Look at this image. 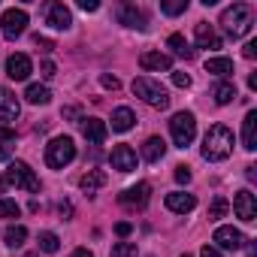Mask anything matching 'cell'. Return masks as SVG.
<instances>
[{"label": "cell", "mask_w": 257, "mask_h": 257, "mask_svg": "<svg viewBox=\"0 0 257 257\" xmlns=\"http://www.w3.org/2000/svg\"><path fill=\"white\" fill-rule=\"evenodd\" d=\"M233 152V134L224 124H212L209 134L203 137V158L206 161H227Z\"/></svg>", "instance_id": "cell-1"}, {"label": "cell", "mask_w": 257, "mask_h": 257, "mask_svg": "<svg viewBox=\"0 0 257 257\" xmlns=\"http://www.w3.org/2000/svg\"><path fill=\"white\" fill-rule=\"evenodd\" d=\"M221 25H224V31H227L233 40H239V37H245V34L251 31L254 19H251V10H248L245 4H233V7H227V10H224Z\"/></svg>", "instance_id": "cell-2"}, {"label": "cell", "mask_w": 257, "mask_h": 257, "mask_svg": "<svg viewBox=\"0 0 257 257\" xmlns=\"http://www.w3.org/2000/svg\"><path fill=\"white\" fill-rule=\"evenodd\" d=\"M134 94L140 97V100H146L149 106H155V109H167L170 106V94H167V88L161 85V82H155V79H149V76H140V79H134Z\"/></svg>", "instance_id": "cell-3"}, {"label": "cell", "mask_w": 257, "mask_h": 257, "mask_svg": "<svg viewBox=\"0 0 257 257\" xmlns=\"http://www.w3.org/2000/svg\"><path fill=\"white\" fill-rule=\"evenodd\" d=\"M76 158V143L70 137H55L49 146H46V164L52 170H64L70 161Z\"/></svg>", "instance_id": "cell-4"}, {"label": "cell", "mask_w": 257, "mask_h": 257, "mask_svg": "<svg viewBox=\"0 0 257 257\" xmlns=\"http://www.w3.org/2000/svg\"><path fill=\"white\" fill-rule=\"evenodd\" d=\"M170 134H173V143L179 149H188L194 143V137H197V121H194V115L191 112H176L173 121H170Z\"/></svg>", "instance_id": "cell-5"}, {"label": "cell", "mask_w": 257, "mask_h": 257, "mask_svg": "<svg viewBox=\"0 0 257 257\" xmlns=\"http://www.w3.org/2000/svg\"><path fill=\"white\" fill-rule=\"evenodd\" d=\"M7 185H16V188H25V191H31V194H37L40 191V179L34 176V170L25 164V161H13L10 167H7Z\"/></svg>", "instance_id": "cell-6"}, {"label": "cell", "mask_w": 257, "mask_h": 257, "mask_svg": "<svg viewBox=\"0 0 257 257\" xmlns=\"http://www.w3.org/2000/svg\"><path fill=\"white\" fill-rule=\"evenodd\" d=\"M0 25H4V34H7L10 40H16V37H22V34H25V28H28V13L13 7V10H7V13H4Z\"/></svg>", "instance_id": "cell-7"}, {"label": "cell", "mask_w": 257, "mask_h": 257, "mask_svg": "<svg viewBox=\"0 0 257 257\" xmlns=\"http://www.w3.org/2000/svg\"><path fill=\"white\" fill-rule=\"evenodd\" d=\"M109 161H112V170H118V173H134L137 170V152L131 146H115Z\"/></svg>", "instance_id": "cell-8"}, {"label": "cell", "mask_w": 257, "mask_h": 257, "mask_svg": "<svg viewBox=\"0 0 257 257\" xmlns=\"http://www.w3.org/2000/svg\"><path fill=\"white\" fill-rule=\"evenodd\" d=\"M149 197H152V188H149L146 182H140V185H134V188H127L118 200H121V206H131V209H146Z\"/></svg>", "instance_id": "cell-9"}, {"label": "cell", "mask_w": 257, "mask_h": 257, "mask_svg": "<svg viewBox=\"0 0 257 257\" xmlns=\"http://www.w3.org/2000/svg\"><path fill=\"white\" fill-rule=\"evenodd\" d=\"M46 22H49V28H55V31H70L73 16H70V10H67L64 4H46Z\"/></svg>", "instance_id": "cell-10"}, {"label": "cell", "mask_w": 257, "mask_h": 257, "mask_svg": "<svg viewBox=\"0 0 257 257\" xmlns=\"http://www.w3.org/2000/svg\"><path fill=\"white\" fill-rule=\"evenodd\" d=\"M233 212H236V218H242V221H254V218H257V200H254V194H251V191H239V194L233 197Z\"/></svg>", "instance_id": "cell-11"}, {"label": "cell", "mask_w": 257, "mask_h": 257, "mask_svg": "<svg viewBox=\"0 0 257 257\" xmlns=\"http://www.w3.org/2000/svg\"><path fill=\"white\" fill-rule=\"evenodd\" d=\"M19 112H22L19 97L10 88H0V121H4V127H10V121H16Z\"/></svg>", "instance_id": "cell-12"}, {"label": "cell", "mask_w": 257, "mask_h": 257, "mask_svg": "<svg viewBox=\"0 0 257 257\" xmlns=\"http://www.w3.org/2000/svg\"><path fill=\"white\" fill-rule=\"evenodd\" d=\"M82 134H85L88 143L103 146V143H106V134H109V127H106V121H100V118H82Z\"/></svg>", "instance_id": "cell-13"}, {"label": "cell", "mask_w": 257, "mask_h": 257, "mask_svg": "<svg viewBox=\"0 0 257 257\" xmlns=\"http://www.w3.org/2000/svg\"><path fill=\"white\" fill-rule=\"evenodd\" d=\"M31 58L28 55H10V61H7V76L13 79V82H25L28 76H31Z\"/></svg>", "instance_id": "cell-14"}, {"label": "cell", "mask_w": 257, "mask_h": 257, "mask_svg": "<svg viewBox=\"0 0 257 257\" xmlns=\"http://www.w3.org/2000/svg\"><path fill=\"white\" fill-rule=\"evenodd\" d=\"M118 19H121V25H127V28H137V31H146V13L143 10H137L134 4H124L121 10H118Z\"/></svg>", "instance_id": "cell-15"}, {"label": "cell", "mask_w": 257, "mask_h": 257, "mask_svg": "<svg viewBox=\"0 0 257 257\" xmlns=\"http://www.w3.org/2000/svg\"><path fill=\"white\" fill-rule=\"evenodd\" d=\"M221 248H230V251H236V248H242V242H245V236L236 230V227H218L215 230V236H212Z\"/></svg>", "instance_id": "cell-16"}, {"label": "cell", "mask_w": 257, "mask_h": 257, "mask_svg": "<svg viewBox=\"0 0 257 257\" xmlns=\"http://www.w3.org/2000/svg\"><path fill=\"white\" fill-rule=\"evenodd\" d=\"M140 67H143V70H152V73H161V70L167 73V70L173 67V61H170L167 55H161V52H143V55H140Z\"/></svg>", "instance_id": "cell-17"}, {"label": "cell", "mask_w": 257, "mask_h": 257, "mask_svg": "<svg viewBox=\"0 0 257 257\" xmlns=\"http://www.w3.org/2000/svg\"><path fill=\"white\" fill-rule=\"evenodd\" d=\"M194 206H197L194 194H185V191H173V194H167V209H170V212L185 215V212H191Z\"/></svg>", "instance_id": "cell-18"}, {"label": "cell", "mask_w": 257, "mask_h": 257, "mask_svg": "<svg viewBox=\"0 0 257 257\" xmlns=\"http://www.w3.org/2000/svg\"><path fill=\"white\" fill-rule=\"evenodd\" d=\"M194 37H197V46H200V49H221L218 34H215L212 25H206V22H200V25L194 28Z\"/></svg>", "instance_id": "cell-19"}, {"label": "cell", "mask_w": 257, "mask_h": 257, "mask_svg": "<svg viewBox=\"0 0 257 257\" xmlns=\"http://www.w3.org/2000/svg\"><path fill=\"white\" fill-rule=\"evenodd\" d=\"M103 185H106V173H103V170H88V173L79 179V188H82L88 197H94Z\"/></svg>", "instance_id": "cell-20"}, {"label": "cell", "mask_w": 257, "mask_h": 257, "mask_svg": "<svg viewBox=\"0 0 257 257\" xmlns=\"http://www.w3.org/2000/svg\"><path fill=\"white\" fill-rule=\"evenodd\" d=\"M242 143H245L248 152L257 149V112H254V109H251V112L245 115V121H242Z\"/></svg>", "instance_id": "cell-21"}, {"label": "cell", "mask_w": 257, "mask_h": 257, "mask_svg": "<svg viewBox=\"0 0 257 257\" xmlns=\"http://www.w3.org/2000/svg\"><path fill=\"white\" fill-rule=\"evenodd\" d=\"M134 121H137L134 109H127V106H118V109L112 112V131L124 134V131H131V127H134Z\"/></svg>", "instance_id": "cell-22"}, {"label": "cell", "mask_w": 257, "mask_h": 257, "mask_svg": "<svg viewBox=\"0 0 257 257\" xmlns=\"http://www.w3.org/2000/svg\"><path fill=\"white\" fill-rule=\"evenodd\" d=\"M164 155H167V143H164L161 137H149L146 146H143V158H146L149 164H158Z\"/></svg>", "instance_id": "cell-23"}, {"label": "cell", "mask_w": 257, "mask_h": 257, "mask_svg": "<svg viewBox=\"0 0 257 257\" xmlns=\"http://www.w3.org/2000/svg\"><path fill=\"white\" fill-rule=\"evenodd\" d=\"M212 97H215L218 106H227V103L236 100V85H233V82H218V85L212 88Z\"/></svg>", "instance_id": "cell-24"}, {"label": "cell", "mask_w": 257, "mask_h": 257, "mask_svg": "<svg viewBox=\"0 0 257 257\" xmlns=\"http://www.w3.org/2000/svg\"><path fill=\"white\" fill-rule=\"evenodd\" d=\"M25 100H28V103H34V106H46V103L52 100V91H49L46 85H28Z\"/></svg>", "instance_id": "cell-25"}, {"label": "cell", "mask_w": 257, "mask_h": 257, "mask_svg": "<svg viewBox=\"0 0 257 257\" xmlns=\"http://www.w3.org/2000/svg\"><path fill=\"white\" fill-rule=\"evenodd\" d=\"M167 43H170V49H173L179 58H185V61H191V58H194V49L188 46V40H185L182 34H170V40H167Z\"/></svg>", "instance_id": "cell-26"}, {"label": "cell", "mask_w": 257, "mask_h": 257, "mask_svg": "<svg viewBox=\"0 0 257 257\" xmlns=\"http://www.w3.org/2000/svg\"><path fill=\"white\" fill-rule=\"evenodd\" d=\"M206 73L230 76V73H233V61H230V58H209V61H206Z\"/></svg>", "instance_id": "cell-27"}, {"label": "cell", "mask_w": 257, "mask_h": 257, "mask_svg": "<svg viewBox=\"0 0 257 257\" xmlns=\"http://www.w3.org/2000/svg\"><path fill=\"white\" fill-rule=\"evenodd\" d=\"M4 239H7V245H10V248H19V245L28 239V230H25L22 224H10V227L4 230Z\"/></svg>", "instance_id": "cell-28"}, {"label": "cell", "mask_w": 257, "mask_h": 257, "mask_svg": "<svg viewBox=\"0 0 257 257\" xmlns=\"http://www.w3.org/2000/svg\"><path fill=\"white\" fill-rule=\"evenodd\" d=\"M40 248H43L46 254H55V251L61 248V239H58L52 230H43V233H40Z\"/></svg>", "instance_id": "cell-29"}, {"label": "cell", "mask_w": 257, "mask_h": 257, "mask_svg": "<svg viewBox=\"0 0 257 257\" xmlns=\"http://www.w3.org/2000/svg\"><path fill=\"white\" fill-rule=\"evenodd\" d=\"M188 10V0H161V13L167 16H182Z\"/></svg>", "instance_id": "cell-30"}, {"label": "cell", "mask_w": 257, "mask_h": 257, "mask_svg": "<svg viewBox=\"0 0 257 257\" xmlns=\"http://www.w3.org/2000/svg\"><path fill=\"white\" fill-rule=\"evenodd\" d=\"M227 209H230V203H227L224 197H215V200H212V206H209V221L224 218V215H227Z\"/></svg>", "instance_id": "cell-31"}, {"label": "cell", "mask_w": 257, "mask_h": 257, "mask_svg": "<svg viewBox=\"0 0 257 257\" xmlns=\"http://www.w3.org/2000/svg\"><path fill=\"white\" fill-rule=\"evenodd\" d=\"M112 257H140L137 242H118V245H112Z\"/></svg>", "instance_id": "cell-32"}, {"label": "cell", "mask_w": 257, "mask_h": 257, "mask_svg": "<svg viewBox=\"0 0 257 257\" xmlns=\"http://www.w3.org/2000/svg\"><path fill=\"white\" fill-rule=\"evenodd\" d=\"M19 203L16 200H0V218H19Z\"/></svg>", "instance_id": "cell-33"}, {"label": "cell", "mask_w": 257, "mask_h": 257, "mask_svg": "<svg viewBox=\"0 0 257 257\" xmlns=\"http://www.w3.org/2000/svg\"><path fill=\"white\" fill-rule=\"evenodd\" d=\"M173 85L176 88H188L191 85V76L188 73H173Z\"/></svg>", "instance_id": "cell-34"}, {"label": "cell", "mask_w": 257, "mask_h": 257, "mask_svg": "<svg viewBox=\"0 0 257 257\" xmlns=\"http://www.w3.org/2000/svg\"><path fill=\"white\" fill-rule=\"evenodd\" d=\"M176 182L179 185H188L191 182V170L188 167H176Z\"/></svg>", "instance_id": "cell-35"}, {"label": "cell", "mask_w": 257, "mask_h": 257, "mask_svg": "<svg viewBox=\"0 0 257 257\" xmlns=\"http://www.w3.org/2000/svg\"><path fill=\"white\" fill-rule=\"evenodd\" d=\"M16 140V131H13V127H4V124H0V143H13Z\"/></svg>", "instance_id": "cell-36"}, {"label": "cell", "mask_w": 257, "mask_h": 257, "mask_svg": "<svg viewBox=\"0 0 257 257\" xmlns=\"http://www.w3.org/2000/svg\"><path fill=\"white\" fill-rule=\"evenodd\" d=\"M79 7H82L85 13H97V10H100V4H97V0H79Z\"/></svg>", "instance_id": "cell-37"}, {"label": "cell", "mask_w": 257, "mask_h": 257, "mask_svg": "<svg viewBox=\"0 0 257 257\" xmlns=\"http://www.w3.org/2000/svg\"><path fill=\"white\" fill-rule=\"evenodd\" d=\"M40 73H43V79H52V76H55V64H52V61H43Z\"/></svg>", "instance_id": "cell-38"}, {"label": "cell", "mask_w": 257, "mask_h": 257, "mask_svg": "<svg viewBox=\"0 0 257 257\" xmlns=\"http://www.w3.org/2000/svg\"><path fill=\"white\" fill-rule=\"evenodd\" d=\"M100 82H103V88H112V91H118V85H121L115 76H100Z\"/></svg>", "instance_id": "cell-39"}, {"label": "cell", "mask_w": 257, "mask_h": 257, "mask_svg": "<svg viewBox=\"0 0 257 257\" xmlns=\"http://www.w3.org/2000/svg\"><path fill=\"white\" fill-rule=\"evenodd\" d=\"M245 58H257V40L245 43Z\"/></svg>", "instance_id": "cell-40"}, {"label": "cell", "mask_w": 257, "mask_h": 257, "mask_svg": "<svg viewBox=\"0 0 257 257\" xmlns=\"http://www.w3.org/2000/svg\"><path fill=\"white\" fill-rule=\"evenodd\" d=\"M200 257H221V251H218V248H212V245H203Z\"/></svg>", "instance_id": "cell-41"}, {"label": "cell", "mask_w": 257, "mask_h": 257, "mask_svg": "<svg viewBox=\"0 0 257 257\" xmlns=\"http://www.w3.org/2000/svg\"><path fill=\"white\" fill-rule=\"evenodd\" d=\"M131 230H134V227H131V224H127V221H121V224H115V233H118V236H127V233H131Z\"/></svg>", "instance_id": "cell-42"}, {"label": "cell", "mask_w": 257, "mask_h": 257, "mask_svg": "<svg viewBox=\"0 0 257 257\" xmlns=\"http://www.w3.org/2000/svg\"><path fill=\"white\" fill-rule=\"evenodd\" d=\"M34 43H37V46H40V49H43V52H52V49H55V46H52V43H49V40H46V37H37V40H34Z\"/></svg>", "instance_id": "cell-43"}, {"label": "cell", "mask_w": 257, "mask_h": 257, "mask_svg": "<svg viewBox=\"0 0 257 257\" xmlns=\"http://www.w3.org/2000/svg\"><path fill=\"white\" fill-rule=\"evenodd\" d=\"M64 118H79V106H67L64 109Z\"/></svg>", "instance_id": "cell-44"}, {"label": "cell", "mask_w": 257, "mask_h": 257, "mask_svg": "<svg viewBox=\"0 0 257 257\" xmlns=\"http://www.w3.org/2000/svg\"><path fill=\"white\" fill-rule=\"evenodd\" d=\"M70 257H94V254H91V251H88V248H76V251H73V254H70Z\"/></svg>", "instance_id": "cell-45"}, {"label": "cell", "mask_w": 257, "mask_h": 257, "mask_svg": "<svg viewBox=\"0 0 257 257\" xmlns=\"http://www.w3.org/2000/svg\"><path fill=\"white\" fill-rule=\"evenodd\" d=\"M61 215L70 218V215H73V206H70V203H61Z\"/></svg>", "instance_id": "cell-46"}, {"label": "cell", "mask_w": 257, "mask_h": 257, "mask_svg": "<svg viewBox=\"0 0 257 257\" xmlns=\"http://www.w3.org/2000/svg\"><path fill=\"white\" fill-rule=\"evenodd\" d=\"M7 158H10V152H7V149H0V161H7Z\"/></svg>", "instance_id": "cell-47"}, {"label": "cell", "mask_w": 257, "mask_h": 257, "mask_svg": "<svg viewBox=\"0 0 257 257\" xmlns=\"http://www.w3.org/2000/svg\"><path fill=\"white\" fill-rule=\"evenodd\" d=\"M4 188H7V179H4V176H0V191H4Z\"/></svg>", "instance_id": "cell-48"}, {"label": "cell", "mask_w": 257, "mask_h": 257, "mask_svg": "<svg viewBox=\"0 0 257 257\" xmlns=\"http://www.w3.org/2000/svg\"><path fill=\"white\" fill-rule=\"evenodd\" d=\"M182 257H191V254H182Z\"/></svg>", "instance_id": "cell-49"}]
</instances>
